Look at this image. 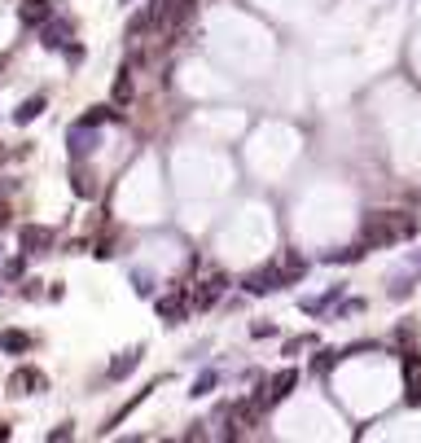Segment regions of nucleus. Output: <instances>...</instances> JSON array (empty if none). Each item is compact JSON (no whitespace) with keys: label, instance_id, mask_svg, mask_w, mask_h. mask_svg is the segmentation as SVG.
I'll list each match as a JSON object with an SVG mask.
<instances>
[{"label":"nucleus","instance_id":"1","mask_svg":"<svg viewBox=\"0 0 421 443\" xmlns=\"http://www.w3.org/2000/svg\"><path fill=\"white\" fill-rule=\"evenodd\" d=\"M417 233V220L404 211H373L364 220V237H360V246L373 250V246H395V242H408V237Z\"/></svg>","mask_w":421,"mask_h":443},{"label":"nucleus","instance_id":"2","mask_svg":"<svg viewBox=\"0 0 421 443\" xmlns=\"http://www.w3.org/2000/svg\"><path fill=\"white\" fill-rule=\"evenodd\" d=\"M294 387H298V373H294V369H281L276 378H268V387H263V395H259V409L281 404L285 395H294Z\"/></svg>","mask_w":421,"mask_h":443},{"label":"nucleus","instance_id":"3","mask_svg":"<svg viewBox=\"0 0 421 443\" xmlns=\"http://www.w3.org/2000/svg\"><path fill=\"white\" fill-rule=\"evenodd\" d=\"M224 285H228L224 272H211V277H202L194 290H189V303H194V307H211V303H220Z\"/></svg>","mask_w":421,"mask_h":443},{"label":"nucleus","instance_id":"4","mask_svg":"<svg viewBox=\"0 0 421 443\" xmlns=\"http://www.w3.org/2000/svg\"><path fill=\"white\" fill-rule=\"evenodd\" d=\"M49 387V378L40 373V369H14L9 373V395H35Z\"/></svg>","mask_w":421,"mask_h":443},{"label":"nucleus","instance_id":"5","mask_svg":"<svg viewBox=\"0 0 421 443\" xmlns=\"http://www.w3.org/2000/svg\"><path fill=\"white\" fill-rule=\"evenodd\" d=\"M250 294H272L276 285H285V272L276 268V263H268V268H259V272H250V277L242 281Z\"/></svg>","mask_w":421,"mask_h":443},{"label":"nucleus","instance_id":"6","mask_svg":"<svg viewBox=\"0 0 421 443\" xmlns=\"http://www.w3.org/2000/svg\"><path fill=\"white\" fill-rule=\"evenodd\" d=\"M44 27V49H70V35H75V27L62 18H49V22H40Z\"/></svg>","mask_w":421,"mask_h":443},{"label":"nucleus","instance_id":"7","mask_svg":"<svg viewBox=\"0 0 421 443\" xmlns=\"http://www.w3.org/2000/svg\"><path fill=\"white\" fill-rule=\"evenodd\" d=\"M404 400L421 404V356H404Z\"/></svg>","mask_w":421,"mask_h":443},{"label":"nucleus","instance_id":"8","mask_svg":"<svg viewBox=\"0 0 421 443\" xmlns=\"http://www.w3.org/2000/svg\"><path fill=\"white\" fill-rule=\"evenodd\" d=\"M18 242H22V255H44V250L53 246V233H49V229H35V224H27V229L18 233Z\"/></svg>","mask_w":421,"mask_h":443},{"label":"nucleus","instance_id":"9","mask_svg":"<svg viewBox=\"0 0 421 443\" xmlns=\"http://www.w3.org/2000/svg\"><path fill=\"white\" fill-rule=\"evenodd\" d=\"M18 18L27 22V27H40V22L53 18V0H22V5H18Z\"/></svg>","mask_w":421,"mask_h":443},{"label":"nucleus","instance_id":"10","mask_svg":"<svg viewBox=\"0 0 421 443\" xmlns=\"http://www.w3.org/2000/svg\"><path fill=\"white\" fill-rule=\"evenodd\" d=\"M141 356H145V347H132V351H123V356H119V360L110 364V378H127L132 369H136Z\"/></svg>","mask_w":421,"mask_h":443},{"label":"nucleus","instance_id":"11","mask_svg":"<svg viewBox=\"0 0 421 443\" xmlns=\"http://www.w3.org/2000/svg\"><path fill=\"white\" fill-rule=\"evenodd\" d=\"M185 312H189V298H185V294H180V298H163V303H158V316L172 320V325H176Z\"/></svg>","mask_w":421,"mask_h":443},{"label":"nucleus","instance_id":"12","mask_svg":"<svg viewBox=\"0 0 421 443\" xmlns=\"http://www.w3.org/2000/svg\"><path fill=\"white\" fill-rule=\"evenodd\" d=\"M40 114H44V97H27L14 110V123H31V119H40Z\"/></svg>","mask_w":421,"mask_h":443},{"label":"nucleus","instance_id":"13","mask_svg":"<svg viewBox=\"0 0 421 443\" xmlns=\"http://www.w3.org/2000/svg\"><path fill=\"white\" fill-rule=\"evenodd\" d=\"M27 347H31V338H27V333H22V329H5V333H0V351H27Z\"/></svg>","mask_w":421,"mask_h":443},{"label":"nucleus","instance_id":"14","mask_svg":"<svg viewBox=\"0 0 421 443\" xmlns=\"http://www.w3.org/2000/svg\"><path fill=\"white\" fill-rule=\"evenodd\" d=\"M127 101H132V66H123L114 79V105H127Z\"/></svg>","mask_w":421,"mask_h":443},{"label":"nucleus","instance_id":"15","mask_svg":"<svg viewBox=\"0 0 421 443\" xmlns=\"http://www.w3.org/2000/svg\"><path fill=\"white\" fill-rule=\"evenodd\" d=\"M211 391H215V373H202L198 387H194V395H211Z\"/></svg>","mask_w":421,"mask_h":443},{"label":"nucleus","instance_id":"16","mask_svg":"<svg viewBox=\"0 0 421 443\" xmlns=\"http://www.w3.org/2000/svg\"><path fill=\"white\" fill-rule=\"evenodd\" d=\"M338 364V351H320V360H311V369H333Z\"/></svg>","mask_w":421,"mask_h":443},{"label":"nucleus","instance_id":"17","mask_svg":"<svg viewBox=\"0 0 421 443\" xmlns=\"http://www.w3.org/2000/svg\"><path fill=\"white\" fill-rule=\"evenodd\" d=\"M75 194H83V198L92 194V185H88V176H83V172H75Z\"/></svg>","mask_w":421,"mask_h":443},{"label":"nucleus","instance_id":"18","mask_svg":"<svg viewBox=\"0 0 421 443\" xmlns=\"http://www.w3.org/2000/svg\"><path fill=\"white\" fill-rule=\"evenodd\" d=\"M5 224H9V207H5V202H0V229H5Z\"/></svg>","mask_w":421,"mask_h":443},{"label":"nucleus","instance_id":"19","mask_svg":"<svg viewBox=\"0 0 421 443\" xmlns=\"http://www.w3.org/2000/svg\"><path fill=\"white\" fill-rule=\"evenodd\" d=\"M0 439H9V426L5 422H0Z\"/></svg>","mask_w":421,"mask_h":443},{"label":"nucleus","instance_id":"20","mask_svg":"<svg viewBox=\"0 0 421 443\" xmlns=\"http://www.w3.org/2000/svg\"><path fill=\"white\" fill-rule=\"evenodd\" d=\"M0 163H5V145H0Z\"/></svg>","mask_w":421,"mask_h":443}]
</instances>
